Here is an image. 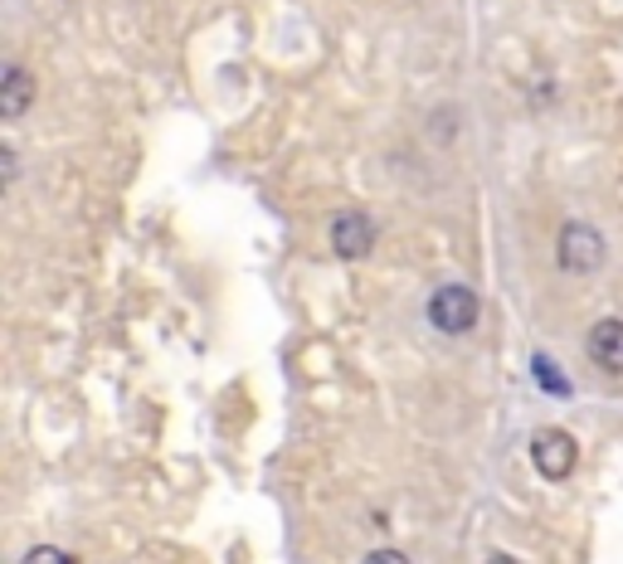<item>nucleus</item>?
I'll return each instance as SVG.
<instances>
[{"label":"nucleus","instance_id":"9","mask_svg":"<svg viewBox=\"0 0 623 564\" xmlns=\"http://www.w3.org/2000/svg\"><path fill=\"white\" fill-rule=\"evenodd\" d=\"M361 564H410V560H404L400 550H370V555L361 560Z\"/></svg>","mask_w":623,"mask_h":564},{"label":"nucleus","instance_id":"5","mask_svg":"<svg viewBox=\"0 0 623 564\" xmlns=\"http://www.w3.org/2000/svg\"><path fill=\"white\" fill-rule=\"evenodd\" d=\"M589 360L609 375H623V321L619 317L595 321V331H589Z\"/></svg>","mask_w":623,"mask_h":564},{"label":"nucleus","instance_id":"4","mask_svg":"<svg viewBox=\"0 0 623 564\" xmlns=\"http://www.w3.org/2000/svg\"><path fill=\"white\" fill-rule=\"evenodd\" d=\"M331 248L337 258H366L376 248V224H370L366 210H346L331 219Z\"/></svg>","mask_w":623,"mask_h":564},{"label":"nucleus","instance_id":"2","mask_svg":"<svg viewBox=\"0 0 623 564\" xmlns=\"http://www.w3.org/2000/svg\"><path fill=\"white\" fill-rule=\"evenodd\" d=\"M555 258L565 273H595L604 263V234L595 224H565L560 229V244H555Z\"/></svg>","mask_w":623,"mask_h":564},{"label":"nucleus","instance_id":"6","mask_svg":"<svg viewBox=\"0 0 623 564\" xmlns=\"http://www.w3.org/2000/svg\"><path fill=\"white\" fill-rule=\"evenodd\" d=\"M29 102H35V78H29V73L20 69V64H10L5 78H0V118L15 122L20 112L29 108Z\"/></svg>","mask_w":623,"mask_h":564},{"label":"nucleus","instance_id":"7","mask_svg":"<svg viewBox=\"0 0 623 564\" xmlns=\"http://www.w3.org/2000/svg\"><path fill=\"white\" fill-rule=\"evenodd\" d=\"M536 380L546 384L550 394H570V384H565V375L555 370V360H550V355H536Z\"/></svg>","mask_w":623,"mask_h":564},{"label":"nucleus","instance_id":"10","mask_svg":"<svg viewBox=\"0 0 623 564\" xmlns=\"http://www.w3.org/2000/svg\"><path fill=\"white\" fill-rule=\"evenodd\" d=\"M487 564H522V560H512V555H492Z\"/></svg>","mask_w":623,"mask_h":564},{"label":"nucleus","instance_id":"1","mask_svg":"<svg viewBox=\"0 0 623 564\" xmlns=\"http://www.w3.org/2000/svg\"><path fill=\"white\" fill-rule=\"evenodd\" d=\"M429 321L443 331V336H463V331H473L477 327V297H473V287H463V282L439 287L429 297Z\"/></svg>","mask_w":623,"mask_h":564},{"label":"nucleus","instance_id":"3","mask_svg":"<svg viewBox=\"0 0 623 564\" xmlns=\"http://www.w3.org/2000/svg\"><path fill=\"white\" fill-rule=\"evenodd\" d=\"M532 463L546 482H565L579 463V443L565 433V428H541V433L532 438Z\"/></svg>","mask_w":623,"mask_h":564},{"label":"nucleus","instance_id":"8","mask_svg":"<svg viewBox=\"0 0 623 564\" xmlns=\"http://www.w3.org/2000/svg\"><path fill=\"white\" fill-rule=\"evenodd\" d=\"M20 564H74V555H64L59 545H35Z\"/></svg>","mask_w":623,"mask_h":564}]
</instances>
